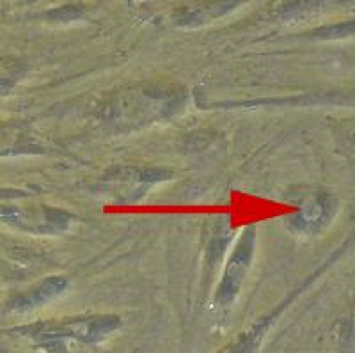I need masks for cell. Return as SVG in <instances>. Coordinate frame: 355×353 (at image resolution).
Returning a JSON list of instances; mask_svg holds the SVG:
<instances>
[{
  "instance_id": "cell-5",
  "label": "cell",
  "mask_w": 355,
  "mask_h": 353,
  "mask_svg": "<svg viewBox=\"0 0 355 353\" xmlns=\"http://www.w3.org/2000/svg\"><path fill=\"white\" fill-rule=\"evenodd\" d=\"M68 288V281L64 277H49L46 281L41 282L36 289H33L31 293L21 297L20 300L17 302L18 309H33V307H37V305H43L46 302L53 300L59 295H62Z\"/></svg>"
},
{
  "instance_id": "cell-3",
  "label": "cell",
  "mask_w": 355,
  "mask_h": 353,
  "mask_svg": "<svg viewBox=\"0 0 355 353\" xmlns=\"http://www.w3.org/2000/svg\"><path fill=\"white\" fill-rule=\"evenodd\" d=\"M331 209L332 203L327 197H316L291 218L290 229L297 233H313L331 217Z\"/></svg>"
},
{
  "instance_id": "cell-2",
  "label": "cell",
  "mask_w": 355,
  "mask_h": 353,
  "mask_svg": "<svg viewBox=\"0 0 355 353\" xmlns=\"http://www.w3.org/2000/svg\"><path fill=\"white\" fill-rule=\"evenodd\" d=\"M254 227H249L245 233L240 236L239 243L231 252L230 259H227L226 270L222 275L220 286L217 289V304L220 305H230L231 302L236 298L240 288L243 284V279L247 275V270L250 268L252 263V256H254Z\"/></svg>"
},
{
  "instance_id": "cell-1",
  "label": "cell",
  "mask_w": 355,
  "mask_h": 353,
  "mask_svg": "<svg viewBox=\"0 0 355 353\" xmlns=\"http://www.w3.org/2000/svg\"><path fill=\"white\" fill-rule=\"evenodd\" d=\"M119 320L116 316L82 318V320H68L61 323H46L36 329V337L46 341H61L64 337L80 339L84 343H100L112 330L117 329Z\"/></svg>"
},
{
  "instance_id": "cell-4",
  "label": "cell",
  "mask_w": 355,
  "mask_h": 353,
  "mask_svg": "<svg viewBox=\"0 0 355 353\" xmlns=\"http://www.w3.org/2000/svg\"><path fill=\"white\" fill-rule=\"evenodd\" d=\"M240 0H214L210 4L196 6L194 9H185V11L176 18L180 25H187V27H194V25L206 24L208 20L220 17L224 12L231 11L234 6L239 4Z\"/></svg>"
}]
</instances>
